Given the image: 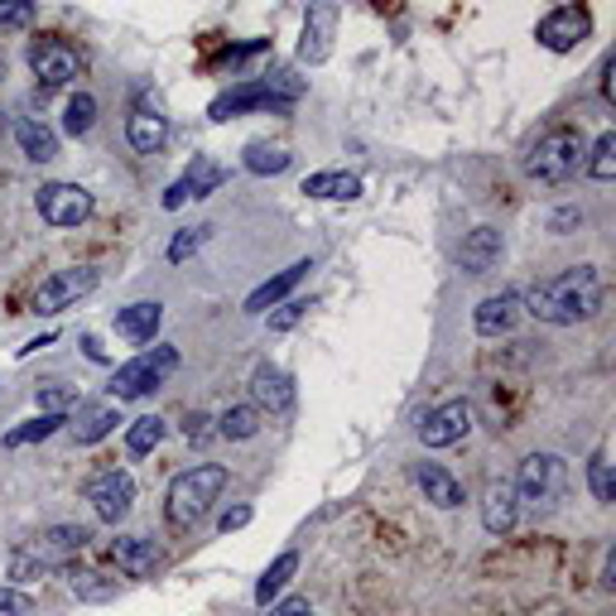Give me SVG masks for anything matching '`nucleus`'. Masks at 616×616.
<instances>
[{"label":"nucleus","mask_w":616,"mask_h":616,"mask_svg":"<svg viewBox=\"0 0 616 616\" xmlns=\"http://www.w3.org/2000/svg\"><path fill=\"white\" fill-rule=\"evenodd\" d=\"M520 309L535 313L540 323H558V328H568V323H582V318H592V313L602 309V279H598L592 265H574V271H564L554 279H540L535 289H525Z\"/></svg>","instance_id":"f257e3e1"},{"label":"nucleus","mask_w":616,"mask_h":616,"mask_svg":"<svg viewBox=\"0 0 616 616\" xmlns=\"http://www.w3.org/2000/svg\"><path fill=\"white\" fill-rule=\"evenodd\" d=\"M222 487H227V467L217 463H198L188 473H178L169 481V496H164V515H169L174 530H193L212 511V501L222 496Z\"/></svg>","instance_id":"f03ea898"},{"label":"nucleus","mask_w":616,"mask_h":616,"mask_svg":"<svg viewBox=\"0 0 616 616\" xmlns=\"http://www.w3.org/2000/svg\"><path fill=\"white\" fill-rule=\"evenodd\" d=\"M299 92H304L299 77L275 73V77H265V83H241V87H231V92H222L217 102L208 106V116L231 121V116H241V111H289L299 102Z\"/></svg>","instance_id":"7ed1b4c3"},{"label":"nucleus","mask_w":616,"mask_h":616,"mask_svg":"<svg viewBox=\"0 0 616 616\" xmlns=\"http://www.w3.org/2000/svg\"><path fill=\"white\" fill-rule=\"evenodd\" d=\"M515 506H530V511H554L558 501H564V491H568V467H564V457H554V453H530L520 463V473H515Z\"/></svg>","instance_id":"20e7f679"},{"label":"nucleus","mask_w":616,"mask_h":616,"mask_svg":"<svg viewBox=\"0 0 616 616\" xmlns=\"http://www.w3.org/2000/svg\"><path fill=\"white\" fill-rule=\"evenodd\" d=\"M582 154H588V144L574 126H558L540 136V144L530 150V160H525V174L540 178V184H564V178H574L582 169Z\"/></svg>","instance_id":"39448f33"},{"label":"nucleus","mask_w":616,"mask_h":616,"mask_svg":"<svg viewBox=\"0 0 616 616\" xmlns=\"http://www.w3.org/2000/svg\"><path fill=\"white\" fill-rule=\"evenodd\" d=\"M178 366V352L174 347H154V352H140L130 356L126 366H116V376H111V395L116 400H136V395H150L154 386H160L164 376H169Z\"/></svg>","instance_id":"423d86ee"},{"label":"nucleus","mask_w":616,"mask_h":616,"mask_svg":"<svg viewBox=\"0 0 616 616\" xmlns=\"http://www.w3.org/2000/svg\"><path fill=\"white\" fill-rule=\"evenodd\" d=\"M87 501H92V511L102 515L106 525L126 520L130 506H136V477H130L126 467H102V473L87 481Z\"/></svg>","instance_id":"0eeeda50"},{"label":"nucleus","mask_w":616,"mask_h":616,"mask_svg":"<svg viewBox=\"0 0 616 616\" xmlns=\"http://www.w3.org/2000/svg\"><path fill=\"white\" fill-rule=\"evenodd\" d=\"M97 289V271L92 265H73V271H53L43 285L35 289V313H63L77 299H87Z\"/></svg>","instance_id":"6e6552de"},{"label":"nucleus","mask_w":616,"mask_h":616,"mask_svg":"<svg viewBox=\"0 0 616 616\" xmlns=\"http://www.w3.org/2000/svg\"><path fill=\"white\" fill-rule=\"evenodd\" d=\"M332 35H338V5L332 0H309L304 10V35H299V63L318 68L332 59Z\"/></svg>","instance_id":"1a4fd4ad"},{"label":"nucleus","mask_w":616,"mask_h":616,"mask_svg":"<svg viewBox=\"0 0 616 616\" xmlns=\"http://www.w3.org/2000/svg\"><path fill=\"white\" fill-rule=\"evenodd\" d=\"M35 203L49 227H83V222L92 217V193L77 184H43Z\"/></svg>","instance_id":"9d476101"},{"label":"nucleus","mask_w":616,"mask_h":616,"mask_svg":"<svg viewBox=\"0 0 616 616\" xmlns=\"http://www.w3.org/2000/svg\"><path fill=\"white\" fill-rule=\"evenodd\" d=\"M29 68H35V77L43 87H63V83H73L77 68H83V59H77V49L73 43H63V39H35L29 43Z\"/></svg>","instance_id":"9b49d317"},{"label":"nucleus","mask_w":616,"mask_h":616,"mask_svg":"<svg viewBox=\"0 0 616 616\" xmlns=\"http://www.w3.org/2000/svg\"><path fill=\"white\" fill-rule=\"evenodd\" d=\"M588 35H592V15H588V10H578V5L549 10V15L540 20V43H544V49H554V53L578 49Z\"/></svg>","instance_id":"f8f14e48"},{"label":"nucleus","mask_w":616,"mask_h":616,"mask_svg":"<svg viewBox=\"0 0 616 616\" xmlns=\"http://www.w3.org/2000/svg\"><path fill=\"white\" fill-rule=\"evenodd\" d=\"M222 164L217 160H208V154H198L193 164H188V174L178 178V184H169V193H164V208L178 212L184 203H193V198H208V193H217L222 188Z\"/></svg>","instance_id":"ddd939ff"},{"label":"nucleus","mask_w":616,"mask_h":616,"mask_svg":"<svg viewBox=\"0 0 616 616\" xmlns=\"http://www.w3.org/2000/svg\"><path fill=\"white\" fill-rule=\"evenodd\" d=\"M467 429H473V405L467 400H448V405H439L419 424V439L429 448H448V443L467 439Z\"/></svg>","instance_id":"4468645a"},{"label":"nucleus","mask_w":616,"mask_h":616,"mask_svg":"<svg viewBox=\"0 0 616 616\" xmlns=\"http://www.w3.org/2000/svg\"><path fill=\"white\" fill-rule=\"evenodd\" d=\"M251 400H255V410L285 414L289 405H294V380H289V372H279V366L261 362L251 372Z\"/></svg>","instance_id":"2eb2a0df"},{"label":"nucleus","mask_w":616,"mask_h":616,"mask_svg":"<svg viewBox=\"0 0 616 616\" xmlns=\"http://www.w3.org/2000/svg\"><path fill=\"white\" fill-rule=\"evenodd\" d=\"M87 540H92V535H87L83 525H53V530H43L35 540V558L43 568H59V564H68V558L83 554Z\"/></svg>","instance_id":"dca6fc26"},{"label":"nucleus","mask_w":616,"mask_h":616,"mask_svg":"<svg viewBox=\"0 0 616 616\" xmlns=\"http://www.w3.org/2000/svg\"><path fill=\"white\" fill-rule=\"evenodd\" d=\"M111 558H116V568L126 578H150L154 568H160V549H154V540H144V535H121V540H111Z\"/></svg>","instance_id":"f3484780"},{"label":"nucleus","mask_w":616,"mask_h":616,"mask_svg":"<svg viewBox=\"0 0 616 616\" xmlns=\"http://www.w3.org/2000/svg\"><path fill=\"white\" fill-rule=\"evenodd\" d=\"M520 294H491L481 299L477 313H473V328L481 332V338H501V332H511L515 323H520Z\"/></svg>","instance_id":"a211bd4d"},{"label":"nucleus","mask_w":616,"mask_h":616,"mask_svg":"<svg viewBox=\"0 0 616 616\" xmlns=\"http://www.w3.org/2000/svg\"><path fill=\"white\" fill-rule=\"evenodd\" d=\"M160 323H164V304H130V309H121L116 313V338H126V342H154V332H160Z\"/></svg>","instance_id":"6ab92c4d"},{"label":"nucleus","mask_w":616,"mask_h":616,"mask_svg":"<svg viewBox=\"0 0 616 616\" xmlns=\"http://www.w3.org/2000/svg\"><path fill=\"white\" fill-rule=\"evenodd\" d=\"M457 261H463L467 275H487L491 265L501 261V231L496 227H477L463 237V251H457Z\"/></svg>","instance_id":"aec40b11"},{"label":"nucleus","mask_w":616,"mask_h":616,"mask_svg":"<svg viewBox=\"0 0 616 616\" xmlns=\"http://www.w3.org/2000/svg\"><path fill=\"white\" fill-rule=\"evenodd\" d=\"M414 481L424 487V501H433L439 511L463 506V487H457V477L448 473V467H439V463H419V467H414Z\"/></svg>","instance_id":"412c9836"},{"label":"nucleus","mask_w":616,"mask_h":616,"mask_svg":"<svg viewBox=\"0 0 616 616\" xmlns=\"http://www.w3.org/2000/svg\"><path fill=\"white\" fill-rule=\"evenodd\" d=\"M73 439L77 443H102L111 429L121 424V410L111 405V400H102V405H77V414H73Z\"/></svg>","instance_id":"4be33fe9"},{"label":"nucleus","mask_w":616,"mask_h":616,"mask_svg":"<svg viewBox=\"0 0 616 616\" xmlns=\"http://www.w3.org/2000/svg\"><path fill=\"white\" fill-rule=\"evenodd\" d=\"M309 271H313V261H294L289 271H279L275 279H265V285L255 289L251 299H246V313H265V309H275L279 299H289V289H294L299 279H309Z\"/></svg>","instance_id":"5701e85b"},{"label":"nucleus","mask_w":616,"mask_h":616,"mask_svg":"<svg viewBox=\"0 0 616 616\" xmlns=\"http://www.w3.org/2000/svg\"><path fill=\"white\" fill-rule=\"evenodd\" d=\"M126 140L136 144L140 154H160L164 144H169V121H164L160 111H136V116L126 121Z\"/></svg>","instance_id":"b1692460"},{"label":"nucleus","mask_w":616,"mask_h":616,"mask_svg":"<svg viewBox=\"0 0 616 616\" xmlns=\"http://www.w3.org/2000/svg\"><path fill=\"white\" fill-rule=\"evenodd\" d=\"M15 140H20V150H25V160H35V164L59 160V136H53V130L43 126V121H35V116L15 121Z\"/></svg>","instance_id":"393cba45"},{"label":"nucleus","mask_w":616,"mask_h":616,"mask_svg":"<svg viewBox=\"0 0 616 616\" xmlns=\"http://www.w3.org/2000/svg\"><path fill=\"white\" fill-rule=\"evenodd\" d=\"M304 193H309V198H328V203H352V198H362V178H356V174H342V169L309 174V178H304Z\"/></svg>","instance_id":"a878e982"},{"label":"nucleus","mask_w":616,"mask_h":616,"mask_svg":"<svg viewBox=\"0 0 616 616\" xmlns=\"http://www.w3.org/2000/svg\"><path fill=\"white\" fill-rule=\"evenodd\" d=\"M515 515H520V506H515V487L511 481H496V487L487 491V501H481V525H487L491 535H506L515 525Z\"/></svg>","instance_id":"bb28decb"},{"label":"nucleus","mask_w":616,"mask_h":616,"mask_svg":"<svg viewBox=\"0 0 616 616\" xmlns=\"http://www.w3.org/2000/svg\"><path fill=\"white\" fill-rule=\"evenodd\" d=\"M299 574V554L294 549H285V554L275 558L271 568H265V578L255 582V602H261V607H271V598H279V592H285V582Z\"/></svg>","instance_id":"cd10ccee"},{"label":"nucleus","mask_w":616,"mask_h":616,"mask_svg":"<svg viewBox=\"0 0 616 616\" xmlns=\"http://www.w3.org/2000/svg\"><path fill=\"white\" fill-rule=\"evenodd\" d=\"M241 164L251 174L271 178V174H285L289 169V150H279V144H271V140H251V144H246V154H241Z\"/></svg>","instance_id":"c85d7f7f"},{"label":"nucleus","mask_w":616,"mask_h":616,"mask_svg":"<svg viewBox=\"0 0 616 616\" xmlns=\"http://www.w3.org/2000/svg\"><path fill=\"white\" fill-rule=\"evenodd\" d=\"M217 433H222L227 443L255 439V433H261V410H255V405H231V410L217 419Z\"/></svg>","instance_id":"c756f323"},{"label":"nucleus","mask_w":616,"mask_h":616,"mask_svg":"<svg viewBox=\"0 0 616 616\" xmlns=\"http://www.w3.org/2000/svg\"><path fill=\"white\" fill-rule=\"evenodd\" d=\"M160 443H164V419H160V414H140V419H130V429H126L130 453L144 457V453H154Z\"/></svg>","instance_id":"7c9ffc66"},{"label":"nucleus","mask_w":616,"mask_h":616,"mask_svg":"<svg viewBox=\"0 0 616 616\" xmlns=\"http://www.w3.org/2000/svg\"><path fill=\"white\" fill-rule=\"evenodd\" d=\"M68 424V414H39V419H25L20 429L5 433V448H25V443H43L49 433H59Z\"/></svg>","instance_id":"2f4dec72"},{"label":"nucleus","mask_w":616,"mask_h":616,"mask_svg":"<svg viewBox=\"0 0 616 616\" xmlns=\"http://www.w3.org/2000/svg\"><path fill=\"white\" fill-rule=\"evenodd\" d=\"M92 126H97V97L92 92H77L73 102H68V111H63V130L77 140V136H87Z\"/></svg>","instance_id":"473e14b6"},{"label":"nucleus","mask_w":616,"mask_h":616,"mask_svg":"<svg viewBox=\"0 0 616 616\" xmlns=\"http://www.w3.org/2000/svg\"><path fill=\"white\" fill-rule=\"evenodd\" d=\"M588 174L598 178V184H612V178H616V136H612V130H602L598 144H592Z\"/></svg>","instance_id":"72a5a7b5"},{"label":"nucleus","mask_w":616,"mask_h":616,"mask_svg":"<svg viewBox=\"0 0 616 616\" xmlns=\"http://www.w3.org/2000/svg\"><path fill=\"white\" fill-rule=\"evenodd\" d=\"M73 592L83 602H111L121 592V582L116 578H106V574H77L73 578Z\"/></svg>","instance_id":"f704fd0d"},{"label":"nucleus","mask_w":616,"mask_h":616,"mask_svg":"<svg viewBox=\"0 0 616 616\" xmlns=\"http://www.w3.org/2000/svg\"><path fill=\"white\" fill-rule=\"evenodd\" d=\"M588 487H592V501H602V506H612V501H616V487H612V463H607L602 453L588 463Z\"/></svg>","instance_id":"c9c22d12"},{"label":"nucleus","mask_w":616,"mask_h":616,"mask_svg":"<svg viewBox=\"0 0 616 616\" xmlns=\"http://www.w3.org/2000/svg\"><path fill=\"white\" fill-rule=\"evenodd\" d=\"M203 241H208V227H184V231H178V237L169 241V261H174V265H184Z\"/></svg>","instance_id":"e433bc0d"},{"label":"nucleus","mask_w":616,"mask_h":616,"mask_svg":"<svg viewBox=\"0 0 616 616\" xmlns=\"http://www.w3.org/2000/svg\"><path fill=\"white\" fill-rule=\"evenodd\" d=\"M35 20V0H0V29H25Z\"/></svg>","instance_id":"4c0bfd02"},{"label":"nucleus","mask_w":616,"mask_h":616,"mask_svg":"<svg viewBox=\"0 0 616 616\" xmlns=\"http://www.w3.org/2000/svg\"><path fill=\"white\" fill-rule=\"evenodd\" d=\"M77 405V390H63V386H43L39 390V410L43 414H63V410H73Z\"/></svg>","instance_id":"58836bf2"},{"label":"nucleus","mask_w":616,"mask_h":616,"mask_svg":"<svg viewBox=\"0 0 616 616\" xmlns=\"http://www.w3.org/2000/svg\"><path fill=\"white\" fill-rule=\"evenodd\" d=\"M35 612V602L25 598L20 588H0V616H29Z\"/></svg>","instance_id":"ea45409f"},{"label":"nucleus","mask_w":616,"mask_h":616,"mask_svg":"<svg viewBox=\"0 0 616 616\" xmlns=\"http://www.w3.org/2000/svg\"><path fill=\"white\" fill-rule=\"evenodd\" d=\"M574 227H582V208H558V212H549V231H554V237H568Z\"/></svg>","instance_id":"a19ab883"},{"label":"nucleus","mask_w":616,"mask_h":616,"mask_svg":"<svg viewBox=\"0 0 616 616\" xmlns=\"http://www.w3.org/2000/svg\"><path fill=\"white\" fill-rule=\"evenodd\" d=\"M304 313H309V304H304V299H294V304H285V309H279L275 318H271V332H289V328H294L299 318H304Z\"/></svg>","instance_id":"79ce46f5"},{"label":"nucleus","mask_w":616,"mask_h":616,"mask_svg":"<svg viewBox=\"0 0 616 616\" xmlns=\"http://www.w3.org/2000/svg\"><path fill=\"white\" fill-rule=\"evenodd\" d=\"M246 525H251V506H227L222 511V520H217V530L231 535V530H246Z\"/></svg>","instance_id":"37998d69"},{"label":"nucleus","mask_w":616,"mask_h":616,"mask_svg":"<svg viewBox=\"0 0 616 616\" xmlns=\"http://www.w3.org/2000/svg\"><path fill=\"white\" fill-rule=\"evenodd\" d=\"M271 616H313V612H309V602H304V598H285Z\"/></svg>","instance_id":"c03bdc74"},{"label":"nucleus","mask_w":616,"mask_h":616,"mask_svg":"<svg viewBox=\"0 0 616 616\" xmlns=\"http://www.w3.org/2000/svg\"><path fill=\"white\" fill-rule=\"evenodd\" d=\"M203 424H208V414H188L184 433H188V439H208V429H203Z\"/></svg>","instance_id":"a18cd8bd"},{"label":"nucleus","mask_w":616,"mask_h":616,"mask_svg":"<svg viewBox=\"0 0 616 616\" xmlns=\"http://www.w3.org/2000/svg\"><path fill=\"white\" fill-rule=\"evenodd\" d=\"M83 347H87V356H92V362H106V352H102V342H97V338H83Z\"/></svg>","instance_id":"49530a36"},{"label":"nucleus","mask_w":616,"mask_h":616,"mask_svg":"<svg viewBox=\"0 0 616 616\" xmlns=\"http://www.w3.org/2000/svg\"><path fill=\"white\" fill-rule=\"evenodd\" d=\"M53 342V332H43V338H35V342H25L20 347V356H29V352H39V347H49Z\"/></svg>","instance_id":"de8ad7c7"}]
</instances>
